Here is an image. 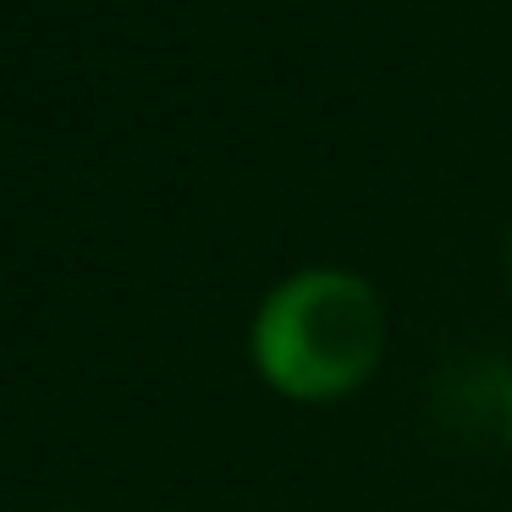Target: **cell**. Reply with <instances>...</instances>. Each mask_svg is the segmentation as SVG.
Returning <instances> with one entry per match:
<instances>
[{
	"mask_svg": "<svg viewBox=\"0 0 512 512\" xmlns=\"http://www.w3.org/2000/svg\"><path fill=\"white\" fill-rule=\"evenodd\" d=\"M386 347V309L353 270L314 265L265 292L248 353L270 391L292 402H336L358 391Z\"/></svg>",
	"mask_w": 512,
	"mask_h": 512,
	"instance_id": "obj_1",
	"label": "cell"
},
{
	"mask_svg": "<svg viewBox=\"0 0 512 512\" xmlns=\"http://www.w3.org/2000/svg\"><path fill=\"white\" fill-rule=\"evenodd\" d=\"M501 430H507V446H512V380H507V391H501Z\"/></svg>",
	"mask_w": 512,
	"mask_h": 512,
	"instance_id": "obj_2",
	"label": "cell"
},
{
	"mask_svg": "<svg viewBox=\"0 0 512 512\" xmlns=\"http://www.w3.org/2000/svg\"><path fill=\"white\" fill-rule=\"evenodd\" d=\"M501 270H507V287H512V232H507V259H501Z\"/></svg>",
	"mask_w": 512,
	"mask_h": 512,
	"instance_id": "obj_3",
	"label": "cell"
}]
</instances>
